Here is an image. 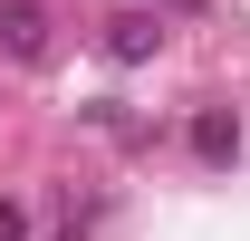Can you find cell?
I'll list each match as a JSON object with an SVG mask.
<instances>
[{"label":"cell","instance_id":"cell-1","mask_svg":"<svg viewBox=\"0 0 250 241\" xmlns=\"http://www.w3.org/2000/svg\"><path fill=\"white\" fill-rule=\"evenodd\" d=\"M0 39H10V58H39V48H48V10H29V0L0 10Z\"/></svg>","mask_w":250,"mask_h":241},{"label":"cell","instance_id":"cell-2","mask_svg":"<svg viewBox=\"0 0 250 241\" xmlns=\"http://www.w3.org/2000/svg\"><path fill=\"white\" fill-rule=\"evenodd\" d=\"M192 154H202V164H231V154H241V125L231 116H192Z\"/></svg>","mask_w":250,"mask_h":241},{"label":"cell","instance_id":"cell-3","mask_svg":"<svg viewBox=\"0 0 250 241\" xmlns=\"http://www.w3.org/2000/svg\"><path fill=\"white\" fill-rule=\"evenodd\" d=\"M106 48H116V58H145V48H154V20H116V39H106Z\"/></svg>","mask_w":250,"mask_h":241},{"label":"cell","instance_id":"cell-4","mask_svg":"<svg viewBox=\"0 0 250 241\" xmlns=\"http://www.w3.org/2000/svg\"><path fill=\"white\" fill-rule=\"evenodd\" d=\"M0 241H29V222H20V212H0Z\"/></svg>","mask_w":250,"mask_h":241}]
</instances>
